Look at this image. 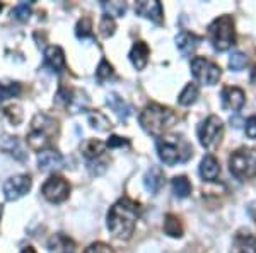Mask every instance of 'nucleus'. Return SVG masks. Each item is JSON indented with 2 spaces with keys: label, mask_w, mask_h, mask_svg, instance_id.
Masks as SVG:
<instances>
[{
  "label": "nucleus",
  "mask_w": 256,
  "mask_h": 253,
  "mask_svg": "<svg viewBox=\"0 0 256 253\" xmlns=\"http://www.w3.org/2000/svg\"><path fill=\"white\" fill-rule=\"evenodd\" d=\"M140 217V205L132 198L123 197L110 209L108 229L118 239H130Z\"/></svg>",
  "instance_id": "nucleus-1"
},
{
  "label": "nucleus",
  "mask_w": 256,
  "mask_h": 253,
  "mask_svg": "<svg viewBox=\"0 0 256 253\" xmlns=\"http://www.w3.org/2000/svg\"><path fill=\"white\" fill-rule=\"evenodd\" d=\"M138 120L140 125H142V128L147 134L159 137L176 125L178 115L168 106L158 105V103H148L142 110Z\"/></svg>",
  "instance_id": "nucleus-2"
},
{
  "label": "nucleus",
  "mask_w": 256,
  "mask_h": 253,
  "mask_svg": "<svg viewBox=\"0 0 256 253\" xmlns=\"http://www.w3.org/2000/svg\"><path fill=\"white\" fill-rule=\"evenodd\" d=\"M158 152L159 157L164 164L174 166L178 163H184L193 152V147L190 146L183 137L178 135H169V137H159L158 142Z\"/></svg>",
  "instance_id": "nucleus-3"
},
{
  "label": "nucleus",
  "mask_w": 256,
  "mask_h": 253,
  "mask_svg": "<svg viewBox=\"0 0 256 253\" xmlns=\"http://www.w3.org/2000/svg\"><path fill=\"white\" fill-rule=\"evenodd\" d=\"M56 132H58V125H56L55 120L44 113H38L30 125V132H28L26 137L28 146L34 149V151H41L43 147L48 146L53 135H56Z\"/></svg>",
  "instance_id": "nucleus-4"
},
{
  "label": "nucleus",
  "mask_w": 256,
  "mask_h": 253,
  "mask_svg": "<svg viewBox=\"0 0 256 253\" xmlns=\"http://www.w3.org/2000/svg\"><path fill=\"white\" fill-rule=\"evenodd\" d=\"M208 36L212 47L217 52H226L236 41V30H234V19L230 16H220L208 26Z\"/></svg>",
  "instance_id": "nucleus-5"
},
{
  "label": "nucleus",
  "mask_w": 256,
  "mask_h": 253,
  "mask_svg": "<svg viewBox=\"0 0 256 253\" xmlns=\"http://www.w3.org/2000/svg\"><path fill=\"white\" fill-rule=\"evenodd\" d=\"M229 169L238 180H250L256 176V149L242 147L229 157Z\"/></svg>",
  "instance_id": "nucleus-6"
},
{
  "label": "nucleus",
  "mask_w": 256,
  "mask_h": 253,
  "mask_svg": "<svg viewBox=\"0 0 256 253\" xmlns=\"http://www.w3.org/2000/svg\"><path fill=\"white\" fill-rule=\"evenodd\" d=\"M196 134L198 140L205 149H216L224 137V123L216 115H210L198 125Z\"/></svg>",
  "instance_id": "nucleus-7"
},
{
  "label": "nucleus",
  "mask_w": 256,
  "mask_h": 253,
  "mask_svg": "<svg viewBox=\"0 0 256 253\" xmlns=\"http://www.w3.org/2000/svg\"><path fill=\"white\" fill-rule=\"evenodd\" d=\"M192 74L200 84L205 86H214L218 82V79L222 76V70L217 64H214L212 60L204 59V57H195L192 60Z\"/></svg>",
  "instance_id": "nucleus-8"
},
{
  "label": "nucleus",
  "mask_w": 256,
  "mask_h": 253,
  "mask_svg": "<svg viewBox=\"0 0 256 253\" xmlns=\"http://www.w3.org/2000/svg\"><path fill=\"white\" fill-rule=\"evenodd\" d=\"M70 192V185L67 183V180L62 176H50L46 181H44L43 188H41V193L52 204H60V202L67 200Z\"/></svg>",
  "instance_id": "nucleus-9"
},
{
  "label": "nucleus",
  "mask_w": 256,
  "mask_h": 253,
  "mask_svg": "<svg viewBox=\"0 0 256 253\" xmlns=\"http://www.w3.org/2000/svg\"><path fill=\"white\" fill-rule=\"evenodd\" d=\"M31 176L30 175H18L12 176L4 183V195L7 200L14 202L18 198L24 197L31 190Z\"/></svg>",
  "instance_id": "nucleus-10"
},
{
  "label": "nucleus",
  "mask_w": 256,
  "mask_h": 253,
  "mask_svg": "<svg viewBox=\"0 0 256 253\" xmlns=\"http://www.w3.org/2000/svg\"><path fill=\"white\" fill-rule=\"evenodd\" d=\"M220 98H222V106L230 111H239L246 103L244 91L236 88V86H229V88L222 89Z\"/></svg>",
  "instance_id": "nucleus-11"
},
{
  "label": "nucleus",
  "mask_w": 256,
  "mask_h": 253,
  "mask_svg": "<svg viewBox=\"0 0 256 253\" xmlns=\"http://www.w3.org/2000/svg\"><path fill=\"white\" fill-rule=\"evenodd\" d=\"M135 12L138 16L146 19H150L152 23L156 24H160L162 23V4L158 2V0H142V2H137L135 4Z\"/></svg>",
  "instance_id": "nucleus-12"
},
{
  "label": "nucleus",
  "mask_w": 256,
  "mask_h": 253,
  "mask_svg": "<svg viewBox=\"0 0 256 253\" xmlns=\"http://www.w3.org/2000/svg\"><path fill=\"white\" fill-rule=\"evenodd\" d=\"M44 65H46V67L55 74L64 72V69H65L64 50H62L60 47H55V45L48 47L46 50H44Z\"/></svg>",
  "instance_id": "nucleus-13"
},
{
  "label": "nucleus",
  "mask_w": 256,
  "mask_h": 253,
  "mask_svg": "<svg viewBox=\"0 0 256 253\" xmlns=\"http://www.w3.org/2000/svg\"><path fill=\"white\" fill-rule=\"evenodd\" d=\"M200 45V36H196L195 33L190 31H181L176 36V47L180 50V53L183 57H190L195 53V50Z\"/></svg>",
  "instance_id": "nucleus-14"
},
{
  "label": "nucleus",
  "mask_w": 256,
  "mask_h": 253,
  "mask_svg": "<svg viewBox=\"0 0 256 253\" xmlns=\"http://www.w3.org/2000/svg\"><path fill=\"white\" fill-rule=\"evenodd\" d=\"M218 175H220V164H218L217 157L207 154L200 163V176L205 181H216Z\"/></svg>",
  "instance_id": "nucleus-15"
},
{
  "label": "nucleus",
  "mask_w": 256,
  "mask_h": 253,
  "mask_svg": "<svg viewBox=\"0 0 256 253\" xmlns=\"http://www.w3.org/2000/svg\"><path fill=\"white\" fill-rule=\"evenodd\" d=\"M38 164L43 171H50V169H58L64 166V156L60 152L53 151V149H46L41 151L38 156Z\"/></svg>",
  "instance_id": "nucleus-16"
},
{
  "label": "nucleus",
  "mask_w": 256,
  "mask_h": 253,
  "mask_svg": "<svg viewBox=\"0 0 256 253\" xmlns=\"http://www.w3.org/2000/svg\"><path fill=\"white\" fill-rule=\"evenodd\" d=\"M148 53H150V50H148L147 43H144V41H135L128 57H130V62L134 64L135 69L142 70L148 62Z\"/></svg>",
  "instance_id": "nucleus-17"
},
{
  "label": "nucleus",
  "mask_w": 256,
  "mask_h": 253,
  "mask_svg": "<svg viewBox=\"0 0 256 253\" xmlns=\"http://www.w3.org/2000/svg\"><path fill=\"white\" fill-rule=\"evenodd\" d=\"M144 185L150 193H158L164 185V171L159 166H152L144 176Z\"/></svg>",
  "instance_id": "nucleus-18"
},
{
  "label": "nucleus",
  "mask_w": 256,
  "mask_h": 253,
  "mask_svg": "<svg viewBox=\"0 0 256 253\" xmlns=\"http://www.w3.org/2000/svg\"><path fill=\"white\" fill-rule=\"evenodd\" d=\"M50 253H74L76 251V243L65 234H55L48 241Z\"/></svg>",
  "instance_id": "nucleus-19"
},
{
  "label": "nucleus",
  "mask_w": 256,
  "mask_h": 253,
  "mask_svg": "<svg viewBox=\"0 0 256 253\" xmlns=\"http://www.w3.org/2000/svg\"><path fill=\"white\" fill-rule=\"evenodd\" d=\"M104 149H106L104 142H101V140H98V139H88L84 144H82L80 151L86 159L92 161V159H98V157H101L104 154Z\"/></svg>",
  "instance_id": "nucleus-20"
},
{
  "label": "nucleus",
  "mask_w": 256,
  "mask_h": 253,
  "mask_svg": "<svg viewBox=\"0 0 256 253\" xmlns=\"http://www.w3.org/2000/svg\"><path fill=\"white\" fill-rule=\"evenodd\" d=\"M106 103H108V106L111 108V110L114 111V113L118 115L122 120H126L128 117L132 115V108L130 105L123 99L122 96H118L116 93H111L108 99H106Z\"/></svg>",
  "instance_id": "nucleus-21"
},
{
  "label": "nucleus",
  "mask_w": 256,
  "mask_h": 253,
  "mask_svg": "<svg viewBox=\"0 0 256 253\" xmlns=\"http://www.w3.org/2000/svg\"><path fill=\"white\" fill-rule=\"evenodd\" d=\"M0 147H2L4 152L10 154L12 157H16V159H19V161L26 159V152H24L22 147L19 146V140L16 139V137H4Z\"/></svg>",
  "instance_id": "nucleus-22"
},
{
  "label": "nucleus",
  "mask_w": 256,
  "mask_h": 253,
  "mask_svg": "<svg viewBox=\"0 0 256 253\" xmlns=\"http://www.w3.org/2000/svg\"><path fill=\"white\" fill-rule=\"evenodd\" d=\"M164 233L171 238H181L183 236V226H181L180 219L174 214H168L164 219Z\"/></svg>",
  "instance_id": "nucleus-23"
},
{
  "label": "nucleus",
  "mask_w": 256,
  "mask_h": 253,
  "mask_svg": "<svg viewBox=\"0 0 256 253\" xmlns=\"http://www.w3.org/2000/svg\"><path fill=\"white\" fill-rule=\"evenodd\" d=\"M198 94H200V89H198L196 84H186V88L181 91L180 98H178V103H180L181 106H192L193 103L198 99Z\"/></svg>",
  "instance_id": "nucleus-24"
},
{
  "label": "nucleus",
  "mask_w": 256,
  "mask_h": 253,
  "mask_svg": "<svg viewBox=\"0 0 256 253\" xmlns=\"http://www.w3.org/2000/svg\"><path fill=\"white\" fill-rule=\"evenodd\" d=\"M172 192H174L176 197L180 198H186L190 193H192V183L186 176H176L172 178Z\"/></svg>",
  "instance_id": "nucleus-25"
},
{
  "label": "nucleus",
  "mask_w": 256,
  "mask_h": 253,
  "mask_svg": "<svg viewBox=\"0 0 256 253\" xmlns=\"http://www.w3.org/2000/svg\"><path fill=\"white\" fill-rule=\"evenodd\" d=\"M89 123L92 128H96L99 132H106L111 128V122L106 115H102L101 111H90L89 113Z\"/></svg>",
  "instance_id": "nucleus-26"
},
{
  "label": "nucleus",
  "mask_w": 256,
  "mask_h": 253,
  "mask_svg": "<svg viewBox=\"0 0 256 253\" xmlns=\"http://www.w3.org/2000/svg\"><path fill=\"white\" fill-rule=\"evenodd\" d=\"M101 6L106 11V16H110V18H120L126 12L125 2H102Z\"/></svg>",
  "instance_id": "nucleus-27"
},
{
  "label": "nucleus",
  "mask_w": 256,
  "mask_h": 253,
  "mask_svg": "<svg viewBox=\"0 0 256 253\" xmlns=\"http://www.w3.org/2000/svg\"><path fill=\"white\" fill-rule=\"evenodd\" d=\"M113 76H114L113 65H111L106 59H102V60H101V64H99L98 70H96L98 81H99V82H106V81H110V79L113 77Z\"/></svg>",
  "instance_id": "nucleus-28"
},
{
  "label": "nucleus",
  "mask_w": 256,
  "mask_h": 253,
  "mask_svg": "<svg viewBox=\"0 0 256 253\" xmlns=\"http://www.w3.org/2000/svg\"><path fill=\"white\" fill-rule=\"evenodd\" d=\"M20 94V84L18 82H10V84H2L0 82V101H6L9 98L19 96Z\"/></svg>",
  "instance_id": "nucleus-29"
},
{
  "label": "nucleus",
  "mask_w": 256,
  "mask_h": 253,
  "mask_svg": "<svg viewBox=\"0 0 256 253\" xmlns=\"http://www.w3.org/2000/svg\"><path fill=\"white\" fill-rule=\"evenodd\" d=\"M76 35H77V38H79V40L92 38V24H90L89 18H82L79 23H77Z\"/></svg>",
  "instance_id": "nucleus-30"
},
{
  "label": "nucleus",
  "mask_w": 256,
  "mask_h": 253,
  "mask_svg": "<svg viewBox=\"0 0 256 253\" xmlns=\"http://www.w3.org/2000/svg\"><path fill=\"white\" fill-rule=\"evenodd\" d=\"M248 65V57L244 55L242 52H234L232 55H230L229 59V67L230 70H234V72H239V70H242Z\"/></svg>",
  "instance_id": "nucleus-31"
},
{
  "label": "nucleus",
  "mask_w": 256,
  "mask_h": 253,
  "mask_svg": "<svg viewBox=\"0 0 256 253\" xmlns=\"http://www.w3.org/2000/svg\"><path fill=\"white\" fill-rule=\"evenodd\" d=\"M101 157H98V159H92V161H88V169H89L90 175L99 176V175H102L106 169H108V161L101 159Z\"/></svg>",
  "instance_id": "nucleus-32"
},
{
  "label": "nucleus",
  "mask_w": 256,
  "mask_h": 253,
  "mask_svg": "<svg viewBox=\"0 0 256 253\" xmlns=\"http://www.w3.org/2000/svg\"><path fill=\"white\" fill-rule=\"evenodd\" d=\"M114 30H116L114 19L110 18V16H102L101 24H99V31H101V35L106 36V38H110V36L114 35Z\"/></svg>",
  "instance_id": "nucleus-33"
},
{
  "label": "nucleus",
  "mask_w": 256,
  "mask_h": 253,
  "mask_svg": "<svg viewBox=\"0 0 256 253\" xmlns=\"http://www.w3.org/2000/svg\"><path fill=\"white\" fill-rule=\"evenodd\" d=\"M12 16L18 21H28L31 16V4H28V2L18 4V6L14 7V11H12Z\"/></svg>",
  "instance_id": "nucleus-34"
},
{
  "label": "nucleus",
  "mask_w": 256,
  "mask_h": 253,
  "mask_svg": "<svg viewBox=\"0 0 256 253\" xmlns=\"http://www.w3.org/2000/svg\"><path fill=\"white\" fill-rule=\"evenodd\" d=\"M4 113H6V117L9 118L10 123H14V125H18V123L22 122V111H20L19 106H7L6 110H4Z\"/></svg>",
  "instance_id": "nucleus-35"
},
{
  "label": "nucleus",
  "mask_w": 256,
  "mask_h": 253,
  "mask_svg": "<svg viewBox=\"0 0 256 253\" xmlns=\"http://www.w3.org/2000/svg\"><path fill=\"white\" fill-rule=\"evenodd\" d=\"M84 253H114V251H113V248L106 243H92L86 248Z\"/></svg>",
  "instance_id": "nucleus-36"
},
{
  "label": "nucleus",
  "mask_w": 256,
  "mask_h": 253,
  "mask_svg": "<svg viewBox=\"0 0 256 253\" xmlns=\"http://www.w3.org/2000/svg\"><path fill=\"white\" fill-rule=\"evenodd\" d=\"M244 132H246V135L250 137V139H256V115L246 120Z\"/></svg>",
  "instance_id": "nucleus-37"
},
{
  "label": "nucleus",
  "mask_w": 256,
  "mask_h": 253,
  "mask_svg": "<svg viewBox=\"0 0 256 253\" xmlns=\"http://www.w3.org/2000/svg\"><path fill=\"white\" fill-rule=\"evenodd\" d=\"M123 146H130V142H128L126 139H123V137H118V135H111L110 140L106 142V147H123Z\"/></svg>",
  "instance_id": "nucleus-38"
},
{
  "label": "nucleus",
  "mask_w": 256,
  "mask_h": 253,
  "mask_svg": "<svg viewBox=\"0 0 256 253\" xmlns=\"http://www.w3.org/2000/svg\"><path fill=\"white\" fill-rule=\"evenodd\" d=\"M251 82L256 86V65L253 67V70H251Z\"/></svg>",
  "instance_id": "nucleus-39"
},
{
  "label": "nucleus",
  "mask_w": 256,
  "mask_h": 253,
  "mask_svg": "<svg viewBox=\"0 0 256 253\" xmlns=\"http://www.w3.org/2000/svg\"><path fill=\"white\" fill-rule=\"evenodd\" d=\"M20 253H36V251H34V248L28 246V248H24V250H22V251H20Z\"/></svg>",
  "instance_id": "nucleus-40"
},
{
  "label": "nucleus",
  "mask_w": 256,
  "mask_h": 253,
  "mask_svg": "<svg viewBox=\"0 0 256 253\" xmlns=\"http://www.w3.org/2000/svg\"><path fill=\"white\" fill-rule=\"evenodd\" d=\"M0 11H2V4H0Z\"/></svg>",
  "instance_id": "nucleus-41"
},
{
  "label": "nucleus",
  "mask_w": 256,
  "mask_h": 253,
  "mask_svg": "<svg viewBox=\"0 0 256 253\" xmlns=\"http://www.w3.org/2000/svg\"><path fill=\"white\" fill-rule=\"evenodd\" d=\"M0 212H2V210H0Z\"/></svg>",
  "instance_id": "nucleus-42"
}]
</instances>
